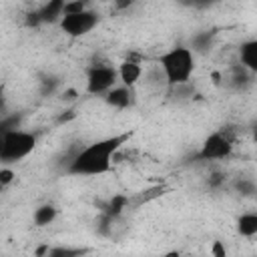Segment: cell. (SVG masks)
<instances>
[{
    "instance_id": "cell-1",
    "label": "cell",
    "mask_w": 257,
    "mask_h": 257,
    "mask_svg": "<svg viewBox=\"0 0 257 257\" xmlns=\"http://www.w3.org/2000/svg\"><path fill=\"white\" fill-rule=\"evenodd\" d=\"M131 135H112L98 139L80 151H76L66 165V175L72 177H96L110 169L114 155L122 149V145L128 141Z\"/></svg>"
},
{
    "instance_id": "cell-2",
    "label": "cell",
    "mask_w": 257,
    "mask_h": 257,
    "mask_svg": "<svg viewBox=\"0 0 257 257\" xmlns=\"http://www.w3.org/2000/svg\"><path fill=\"white\" fill-rule=\"evenodd\" d=\"M159 70L163 72L165 82L175 88L181 84H189L195 72V54L189 46L177 44L159 56Z\"/></svg>"
},
{
    "instance_id": "cell-3",
    "label": "cell",
    "mask_w": 257,
    "mask_h": 257,
    "mask_svg": "<svg viewBox=\"0 0 257 257\" xmlns=\"http://www.w3.org/2000/svg\"><path fill=\"white\" fill-rule=\"evenodd\" d=\"M36 149V135L24 128L0 133V165L10 167Z\"/></svg>"
},
{
    "instance_id": "cell-4",
    "label": "cell",
    "mask_w": 257,
    "mask_h": 257,
    "mask_svg": "<svg viewBox=\"0 0 257 257\" xmlns=\"http://www.w3.org/2000/svg\"><path fill=\"white\" fill-rule=\"evenodd\" d=\"M233 149H235L233 135L227 128H219L205 137L197 153V159L199 161H225L233 155Z\"/></svg>"
},
{
    "instance_id": "cell-5",
    "label": "cell",
    "mask_w": 257,
    "mask_h": 257,
    "mask_svg": "<svg viewBox=\"0 0 257 257\" xmlns=\"http://www.w3.org/2000/svg\"><path fill=\"white\" fill-rule=\"evenodd\" d=\"M100 22V14L92 8H86L78 14H68V16H62L58 26L60 30L70 36V38H80V36H86L88 32H92L96 28V24Z\"/></svg>"
},
{
    "instance_id": "cell-6",
    "label": "cell",
    "mask_w": 257,
    "mask_h": 257,
    "mask_svg": "<svg viewBox=\"0 0 257 257\" xmlns=\"http://www.w3.org/2000/svg\"><path fill=\"white\" fill-rule=\"evenodd\" d=\"M118 82L116 68L112 64H92L86 70V92L104 96L110 88H114Z\"/></svg>"
},
{
    "instance_id": "cell-7",
    "label": "cell",
    "mask_w": 257,
    "mask_h": 257,
    "mask_svg": "<svg viewBox=\"0 0 257 257\" xmlns=\"http://www.w3.org/2000/svg\"><path fill=\"white\" fill-rule=\"evenodd\" d=\"M116 76H118V82L120 86H126V88H135L139 84V80L143 78V66L139 60L135 58H126L118 64L116 68Z\"/></svg>"
},
{
    "instance_id": "cell-8",
    "label": "cell",
    "mask_w": 257,
    "mask_h": 257,
    "mask_svg": "<svg viewBox=\"0 0 257 257\" xmlns=\"http://www.w3.org/2000/svg\"><path fill=\"white\" fill-rule=\"evenodd\" d=\"M137 96H135V88H126V86H120L116 84L114 88H110L106 94H104V102L110 106V108H116V110H124V108H131L135 104Z\"/></svg>"
},
{
    "instance_id": "cell-9",
    "label": "cell",
    "mask_w": 257,
    "mask_h": 257,
    "mask_svg": "<svg viewBox=\"0 0 257 257\" xmlns=\"http://www.w3.org/2000/svg\"><path fill=\"white\" fill-rule=\"evenodd\" d=\"M62 8H64V0H48V2H44L40 8H36L40 24H56V22H60Z\"/></svg>"
},
{
    "instance_id": "cell-10",
    "label": "cell",
    "mask_w": 257,
    "mask_h": 257,
    "mask_svg": "<svg viewBox=\"0 0 257 257\" xmlns=\"http://www.w3.org/2000/svg\"><path fill=\"white\" fill-rule=\"evenodd\" d=\"M239 58H241V66L247 72H251V74L257 72V40L255 38H249V40L241 42Z\"/></svg>"
},
{
    "instance_id": "cell-11",
    "label": "cell",
    "mask_w": 257,
    "mask_h": 257,
    "mask_svg": "<svg viewBox=\"0 0 257 257\" xmlns=\"http://www.w3.org/2000/svg\"><path fill=\"white\" fill-rule=\"evenodd\" d=\"M56 217H58L56 205H52V203H42V205H38V207L34 209V213H32V223H34L36 227H46V225H52V223L56 221Z\"/></svg>"
},
{
    "instance_id": "cell-12",
    "label": "cell",
    "mask_w": 257,
    "mask_h": 257,
    "mask_svg": "<svg viewBox=\"0 0 257 257\" xmlns=\"http://www.w3.org/2000/svg\"><path fill=\"white\" fill-rule=\"evenodd\" d=\"M126 207H128V197H126V195H114V197H110V199L102 205L100 215H106V217H110V219H118V217L124 213Z\"/></svg>"
},
{
    "instance_id": "cell-13",
    "label": "cell",
    "mask_w": 257,
    "mask_h": 257,
    "mask_svg": "<svg viewBox=\"0 0 257 257\" xmlns=\"http://www.w3.org/2000/svg\"><path fill=\"white\" fill-rule=\"evenodd\" d=\"M237 233L241 237H247V239L255 237L257 235V213H253V211L243 213L237 219Z\"/></svg>"
},
{
    "instance_id": "cell-14",
    "label": "cell",
    "mask_w": 257,
    "mask_h": 257,
    "mask_svg": "<svg viewBox=\"0 0 257 257\" xmlns=\"http://www.w3.org/2000/svg\"><path fill=\"white\" fill-rule=\"evenodd\" d=\"M88 253L86 247H72V245H50L46 257H84Z\"/></svg>"
},
{
    "instance_id": "cell-15",
    "label": "cell",
    "mask_w": 257,
    "mask_h": 257,
    "mask_svg": "<svg viewBox=\"0 0 257 257\" xmlns=\"http://www.w3.org/2000/svg\"><path fill=\"white\" fill-rule=\"evenodd\" d=\"M211 46H213V32H209V30H205V32H197L193 38H191V50H193V54H197V52H207V50H211Z\"/></svg>"
},
{
    "instance_id": "cell-16",
    "label": "cell",
    "mask_w": 257,
    "mask_h": 257,
    "mask_svg": "<svg viewBox=\"0 0 257 257\" xmlns=\"http://www.w3.org/2000/svg\"><path fill=\"white\" fill-rule=\"evenodd\" d=\"M233 189H235V193H239L241 197H247V199L255 197V193H257V185H255V181L251 177L235 179L233 181Z\"/></svg>"
},
{
    "instance_id": "cell-17",
    "label": "cell",
    "mask_w": 257,
    "mask_h": 257,
    "mask_svg": "<svg viewBox=\"0 0 257 257\" xmlns=\"http://www.w3.org/2000/svg\"><path fill=\"white\" fill-rule=\"evenodd\" d=\"M16 128H22V112H12V114L6 112L0 116V133H8Z\"/></svg>"
},
{
    "instance_id": "cell-18",
    "label": "cell",
    "mask_w": 257,
    "mask_h": 257,
    "mask_svg": "<svg viewBox=\"0 0 257 257\" xmlns=\"http://www.w3.org/2000/svg\"><path fill=\"white\" fill-rule=\"evenodd\" d=\"M58 88H60V80H58L56 76H44V78L40 80V92H42V96L54 94Z\"/></svg>"
},
{
    "instance_id": "cell-19",
    "label": "cell",
    "mask_w": 257,
    "mask_h": 257,
    "mask_svg": "<svg viewBox=\"0 0 257 257\" xmlns=\"http://www.w3.org/2000/svg\"><path fill=\"white\" fill-rule=\"evenodd\" d=\"M88 4L84 0H64V8H62V16H68V14H78L82 10H86Z\"/></svg>"
},
{
    "instance_id": "cell-20",
    "label": "cell",
    "mask_w": 257,
    "mask_h": 257,
    "mask_svg": "<svg viewBox=\"0 0 257 257\" xmlns=\"http://www.w3.org/2000/svg\"><path fill=\"white\" fill-rule=\"evenodd\" d=\"M16 179V173L12 167H0V191H4L6 187H10Z\"/></svg>"
},
{
    "instance_id": "cell-21",
    "label": "cell",
    "mask_w": 257,
    "mask_h": 257,
    "mask_svg": "<svg viewBox=\"0 0 257 257\" xmlns=\"http://www.w3.org/2000/svg\"><path fill=\"white\" fill-rule=\"evenodd\" d=\"M225 181H227V175L225 173H221V171H215V173H211L209 175V187H213V189H219L221 185H225Z\"/></svg>"
},
{
    "instance_id": "cell-22",
    "label": "cell",
    "mask_w": 257,
    "mask_h": 257,
    "mask_svg": "<svg viewBox=\"0 0 257 257\" xmlns=\"http://www.w3.org/2000/svg\"><path fill=\"white\" fill-rule=\"evenodd\" d=\"M78 96H80V94H78V90H76L74 86H66V88L60 90V100H62V102H74Z\"/></svg>"
},
{
    "instance_id": "cell-23",
    "label": "cell",
    "mask_w": 257,
    "mask_h": 257,
    "mask_svg": "<svg viewBox=\"0 0 257 257\" xmlns=\"http://www.w3.org/2000/svg\"><path fill=\"white\" fill-rule=\"evenodd\" d=\"M211 257H227V249L221 241H213L211 245Z\"/></svg>"
},
{
    "instance_id": "cell-24",
    "label": "cell",
    "mask_w": 257,
    "mask_h": 257,
    "mask_svg": "<svg viewBox=\"0 0 257 257\" xmlns=\"http://www.w3.org/2000/svg\"><path fill=\"white\" fill-rule=\"evenodd\" d=\"M26 24L28 26H40V18H38V12L36 10H32V12L26 14Z\"/></svg>"
},
{
    "instance_id": "cell-25",
    "label": "cell",
    "mask_w": 257,
    "mask_h": 257,
    "mask_svg": "<svg viewBox=\"0 0 257 257\" xmlns=\"http://www.w3.org/2000/svg\"><path fill=\"white\" fill-rule=\"evenodd\" d=\"M48 249H50V245H48V243H42V245H38V247L34 249V257H46Z\"/></svg>"
},
{
    "instance_id": "cell-26",
    "label": "cell",
    "mask_w": 257,
    "mask_h": 257,
    "mask_svg": "<svg viewBox=\"0 0 257 257\" xmlns=\"http://www.w3.org/2000/svg\"><path fill=\"white\" fill-rule=\"evenodd\" d=\"M2 114H6V96H4V92L0 88V116Z\"/></svg>"
},
{
    "instance_id": "cell-27",
    "label": "cell",
    "mask_w": 257,
    "mask_h": 257,
    "mask_svg": "<svg viewBox=\"0 0 257 257\" xmlns=\"http://www.w3.org/2000/svg\"><path fill=\"white\" fill-rule=\"evenodd\" d=\"M161 257H183V253H181V251H177V249H173V251H167V253H163Z\"/></svg>"
},
{
    "instance_id": "cell-28",
    "label": "cell",
    "mask_w": 257,
    "mask_h": 257,
    "mask_svg": "<svg viewBox=\"0 0 257 257\" xmlns=\"http://www.w3.org/2000/svg\"><path fill=\"white\" fill-rule=\"evenodd\" d=\"M116 8H131L133 6V0H124V2H114Z\"/></svg>"
},
{
    "instance_id": "cell-29",
    "label": "cell",
    "mask_w": 257,
    "mask_h": 257,
    "mask_svg": "<svg viewBox=\"0 0 257 257\" xmlns=\"http://www.w3.org/2000/svg\"><path fill=\"white\" fill-rule=\"evenodd\" d=\"M183 257H185V255H183Z\"/></svg>"
},
{
    "instance_id": "cell-30",
    "label": "cell",
    "mask_w": 257,
    "mask_h": 257,
    "mask_svg": "<svg viewBox=\"0 0 257 257\" xmlns=\"http://www.w3.org/2000/svg\"><path fill=\"white\" fill-rule=\"evenodd\" d=\"M209 257H211V255H209Z\"/></svg>"
}]
</instances>
